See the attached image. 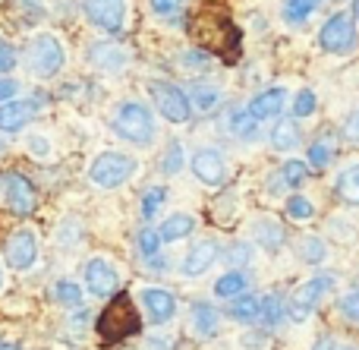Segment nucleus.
<instances>
[{"label":"nucleus","instance_id":"nucleus-49","mask_svg":"<svg viewBox=\"0 0 359 350\" xmlns=\"http://www.w3.org/2000/svg\"><path fill=\"white\" fill-rule=\"evenodd\" d=\"M0 152H4V145H0Z\"/></svg>","mask_w":359,"mask_h":350},{"label":"nucleus","instance_id":"nucleus-39","mask_svg":"<svg viewBox=\"0 0 359 350\" xmlns=\"http://www.w3.org/2000/svg\"><path fill=\"white\" fill-rule=\"evenodd\" d=\"M230 123H233V133L236 136H243V139H249V136H255V117L252 114H233V120H230Z\"/></svg>","mask_w":359,"mask_h":350},{"label":"nucleus","instance_id":"nucleus-7","mask_svg":"<svg viewBox=\"0 0 359 350\" xmlns=\"http://www.w3.org/2000/svg\"><path fill=\"white\" fill-rule=\"evenodd\" d=\"M318 44H322L328 54H350V51L356 48L353 19H350L347 13H334V16L322 25V32H318Z\"/></svg>","mask_w":359,"mask_h":350},{"label":"nucleus","instance_id":"nucleus-43","mask_svg":"<svg viewBox=\"0 0 359 350\" xmlns=\"http://www.w3.org/2000/svg\"><path fill=\"white\" fill-rule=\"evenodd\" d=\"M16 92H19V82L16 79H0V101H10Z\"/></svg>","mask_w":359,"mask_h":350},{"label":"nucleus","instance_id":"nucleus-35","mask_svg":"<svg viewBox=\"0 0 359 350\" xmlns=\"http://www.w3.org/2000/svg\"><path fill=\"white\" fill-rule=\"evenodd\" d=\"M168 199V193H164V187H155V189H149V193L142 196V215L145 218H151V215L161 208V202Z\"/></svg>","mask_w":359,"mask_h":350},{"label":"nucleus","instance_id":"nucleus-32","mask_svg":"<svg viewBox=\"0 0 359 350\" xmlns=\"http://www.w3.org/2000/svg\"><path fill=\"white\" fill-rule=\"evenodd\" d=\"M54 300L63 303V307H79V303H82V290L76 288L73 281H57L54 284Z\"/></svg>","mask_w":359,"mask_h":350},{"label":"nucleus","instance_id":"nucleus-42","mask_svg":"<svg viewBox=\"0 0 359 350\" xmlns=\"http://www.w3.org/2000/svg\"><path fill=\"white\" fill-rule=\"evenodd\" d=\"M344 139H347V142H359V107L347 117V123H344Z\"/></svg>","mask_w":359,"mask_h":350},{"label":"nucleus","instance_id":"nucleus-41","mask_svg":"<svg viewBox=\"0 0 359 350\" xmlns=\"http://www.w3.org/2000/svg\"><path fill=\"white\" fill-rule=\"evenodd\" d=\"M13 67H16V54H13V48L0 38V73H10Z\"/></svg>","mask_w":359,"mask_h":350},{"label":"nucleus","instance_id":"nucleus-13","mask_svg":"<svg viewBox=\"0 0 359 350\" xmlns=\"http://www.w3.org/2000/svg\"><path fill=\"white\" fill-rule=\"evenodd\" d=\"M86 284L95 297H114V290L120 288V275L111 262L104 259H92L86 265Z\"/></svg>","mask_w":359,"mask_h":350},{"label":"nucleus","instance_id":"nucleus-45","mask_svg":"<svg viewBox=\"0 0 359 350\" xmlns=\"http://www.w3.org/2000/svg\"><path fill=\"white\" fill-rule=\"evenodd\" d=\"M312 350H334V341H331V338H322Z\"/></svg>","mask_w":359,"mask_h":350},{"label":"nucleus","instance_id":"nucleus-16","mask_svg":"<svg viewBox=\"0 0 359 350\" xmlns=\"http://www.w3.org/2000/svg\"><path fill=\"white\" fill-rule=\"evenodd\" d=\"M287 105V92L284 88H268V92H259L252 101H249V114L255 120H268V117H278Z\"/></svg>","mask_w":359,"mask_h":350},{"label":"nucleus","instance_id":"nucleus-5","mask_svg":"<svg viewBox=\"0 0 359 350\" xmlns=\"http://www.w3.org/2000/svg\"><path fill=\"white\" fill-rule=\"evenodd\" d=\"M139 161L130 155H120V152H104V155L95 158V164L88 168V177H92L95 187H104V189H114V187H123L133 174H136Z\"/></svg>","mask_w":359,"mask_h":350},{"label":"nucleus","instance_id":"nucleus-19","mask_svg":"<svg viewBox=\"0 0 359 350\" xmlns=\"http://www.w3.org/2000/svg\"><path fill=\"white\" fill-rule=\"evenodd\" d=\"M192 227H196V221H192V215H170V218H164L161 231H158V237L164 240V243H170V240H180V237H189Z\"/></svg>","mask_w":359,"mask_h":350},{"label":"nucleus","instance_id":"nucleus-15","mask_svg":"<svg viewBox=\"0 0 359 350\" xmlns=\"http://www.w3.org/2000/svg\"><path fill=\"white\" fill-rule=\"evenodd\" d=\"M142 303H145V309H149V316H151V322H155V325L170 322V319H174V313H177L174 294H168V290H161V288L142 290Z\"/></svg>","mask_w":359,"mask_h":350},{"label":"nucleus","instance_id":"nucleus-9","mask_svg":"<svg viewBox=\"0 0 359 350\" xmlns=\"http://www.w3.org/2000/svg\"><path fill=\"white\" fill-rule=\"evenodd\" d=\"M4 196H6L10 212H16V215H32L38 208V189L32 187V180L25 174H19V170L4 174Z\"/></svg>","mask_w":359,"mask_h":350},{"label":"nucleus","instance_id":"nucleus-31","mask_svg":"<svg viewBox=\"0 0 359 350\" xmlns=\"http://www.w3.org/2000/svg\"><path fill=\"white\" fill-rule=\"evenodd\" d=\"M297 250H299V259H303V262H312V265L325 262V256H328V253H325V243L318 237H303Z\"/></svg>","mask_w":359,"mask_h":350},{"label":"nucleus","instance_id":"nucleus-28","mask_svg":"<svg viewBox=\"0 0 359 350\" xmlns=\"http://www.w3.org/2000/svg\"><path fill=\"white\" fill-rule=\"evenodd\" d=\"M255 237H259V243L265 246V250H278V246L284 243V227L271 218L259 221V224H255Z\"/></svg>","mask_w":359,"mask_h":350},{"label":"nucleus","instance_id":"nucleus-22","mask_svg":"<svg viewBox=\"0 0 359 350\" xmlns=\"http://www.w3.org/2000/svg\"><path fill=\"white\" fill-rule=\"evenodd\" d=\"M271 142L278 152H293L299 145V126L290 123V120H280L271 133Z\"/></svg>","mask_w":359,"mask_h":350},{"label":"nucleus","instance_id":"nucleus-17","mask_svg":"<svg viewBox=\"0 0 359 350\" xmlns=\"http://www.w3.org/2000/svg\"><path fill=\"white\" fill-rule=\"evenodd\" d=\"M215 259H217V246H215V240H202V243L192 246L189 256L183 259V275H189V278L202 275V271H208L211 265H215Z\"/></svg>","mask_w":359,"mask_h":350},{"label":"nucleus","instance_id":"nucleus-3","mask_svg":"<svg viewBox=\"0 0 359 350\" xmlns=\"http://www.w3.org/2000/svg\"><path fill=\"white\" fill-rule=\"evenodd\" d=\"M114 130H117V136H123L133 145H151V139H155V117H151V111L145 105L126 101V105H120L117 117H114Z\"/></svg>","mask_w":359,"mask_h":350},{"label":"nucleus","instance_id":"nucleus-21","mask_svg":"<svg viewBox=\"0 0 359 350\" xmlns=\"http://www.w3.org/2000/svg\"><path fill=\"white\" fill-rule=\"evenodd\" d=\"M306 174H309V168H306L303 161H287L284 168H280V174H278V180L271 183V193H278L280 187H303V180H306Z\"/></svg>","mask_w":359,"mask_h":350},{"label":"nucleus","instance_id":"nucleus-38","mask_svg":"<svg viewBox=\"0 0 359 350\" xmlns=\"http://www.w3.org/2000/svg\"><path fill=\"white\" fill-rule=\"evenodd\" d=\"M337 307H341V313L347 316L350 322H359V288H356V290H350V294H344Z\"/></svg>","mask_w":359,"mask_h":350},{"label":"nucleus","instance_id":"nucleus-46","mask_svg":"<svg viewBox=\"0 0 359 350\" xmlns=\"http://www.w3.org/2000/svg\"><path fill=\"white\" fill-rule=\"evenodd\" d=\"M353 16H356V22H359V0H353Z\"/></svg>","mask_w":359,"mask_h":350},{"label":"nucleus","instance_id":"nucleus-23","mask_svg":"<svg viewBox=\"0 0 359 350\" xmlns=\"http://www.w3.org/2000/svg\"><path fill=\"white\" fill-rule=\"evenodd\" d=\"M331 158H334V133H328V136L316 139V142H312V149H309V164H312L316 170L328 168Z\"/></svg>","mask_w":359,"mask_h":350},{"label":"nucleus","instance_id":"nucleus-37","mask_svg":"<svg viewBox=\"0 0 359 350\" xmlns=\"http://www.w3.org/2000/svg\"><path fill=\"white\" fill-rule=\"evenodd\" d=\"M312 212H316V208H312V202L309 199H303V196H290V202H287V215H290V218H312Z\"/></svg>","mask_w":359,"mask_h":350},{"label":"nucleus","instance_id":"nucleus-47","mask_svg":"<svg viewBox=\"0 0 359 350\" xmlns=\"http://www.w3.org/2000/svg\"><path fill=\"white\" fill-rule=\"evenodd\" d=\"M0 350H19V347H13V344H6V347H0Z\"/></svg>","mask_w":359,"mask_h":350},{"label":"nucleus","instance_id":"nucleus-34","mask_svg":"<svg viewBox=\"0 0 359 350\" xmlns=\"http://www.w3.org/2000/svg\"><path fill=\"white\" fill-rule=\"evenodd\" d=\"M158 250H161V237H158V231L145 227V231L139 234V253H142L145 259H155Z\"/></svg>","mask_w":359,"mask_h":350},{"label":"nucleus","instance_id":"nucleus-48","mask_svg":"<svg viewBox=\"0 0 359 350\" xmlns=\"http://www.w3.org/2000/svg\"><path fill=\"white\" fill-rule=\"evenodd\" d=\"M0 284H4V275H0Z\"/></svg>","mask_w":359,"mask_h":350},{"label":"nucleus","instance_id":"nucleus-10","mask_svg":"<svg viewBox=\"0 0 359 350\" xmlns=\"http://www.w3.org/2000/svg\"><path fill=\"white\" fill-rule=\"evenodd\" d=\"M4 259H6V265H10V269H16V271L32 269V265H35V259H38L35 234H32V231H16L13 237H6Z\"/></svg>","mask_w":359,"mask_h":350},{"label":"nucleus","instance_id":"nucleus-25","mask_svg":"<svg viewBox=\"0 0 359 350\" xmlns=\"http://www.w3.org/2000/svg\"><path fill=\"white\" fill-rule=\"evenodd\" d=\"M337 196L350 206H359V164L356 168H347L341 177H337Z\"/></svg>","mask_w":359,"mask_h":350},{"label":"nucleus","instance_id":"nucleus-26","mask_svg":"<svg viewBox=\"0 0 359 350\" xmlns=\"http://www.w3.org/2000/svg\"><path fill=\"white\" fill-rule=\"evenodd\" d=\"M189 101H196V107L198 111H215L217 107V88L215 86H205V82H192L189 86V95H186Z\"/></svg>","mask_w":359,"mask_h":350},{"label":"nucleus","instance_id":"nucleus-36","mask_svg":"<svg viewBox=\"0 0 359 350\" xmlns=\"http://www.w3.org/2000/svg\"><path fill=\"white\" fill-rule=\"evenodd\" d=\"M312 111H316V92L303 88V92L297 95V101H293V114H297V117H309Z\"/></svg>","mask_w":359,"mask_h":350},{"label":"nucleus","instance_id":"nucleus-11","mask_svg":"<svg viewBox=\"0 0 359 350\" xmlns=\"http://www.w3.org/2000/svg\"><path fill=\"white\" fill-rule=\"evenodd\" d=\"M86 16L104 32H120L126 19V0H86Z\"/></svg>","mask_w":359,"mask_h":350},{"label":"nucleus","instance_id":"nucleus-20","mask_svg":"<svg viewBox=\"0 0 359 350\" xmlns=\"http://www.w3.org/2000/svg\"><path fill=\"white\" fill-rule=\"evenodd\" d=\"M192 325H196V332L202 338H211L217 332V309L211 303H196L192 307Z\"/></svg>","mask_w":359,"mask_h":350},{"label":"nucleus","instance_id":"nucleus-27","mask_svg":"<svg viewBox=\"0 0 359 350\" xmlns=\"http://www.w3.org/2000/svg\"><path fill=\"white\" fill-rule=\"evenodd\" d=\"M230 316L236 322H255L259 319V300L249 294H236L233 303H230Z\"/></svg>","mask_w":359,"mask_h":350},{"label":"nucleus","instance_id":"nucleus-6","mask_svg":"<svg viewBox=\"0 0 359 350\" xmlns=\"http://www.w3.org/2000/svg\"><path fill=\"white\" fill-rule=\"evenodd\" d=\"M331 288H334V275H318V278H312V281H306L303 288L290 297V303H287V316H290L293 322H306L312 316V309L318 307V300H322Z\"/></svg>","mask_w":359,"mask_h":350},{"label":"nucleus","instance_id":"nucleus-4","mask_svg":"<svg viewBox=\"0 0 359 350\" xmlns=\"http://www.w3.org/2000/svg\"><path fill=\"white\" fill-rule=\"evenodd\" d=\"M25 67L38 79H50L63 67V44L54 35H35L25 48Z\"/></svg>","mask_w":359,"mask_h":350},{"label":"nucleus","instance_id":"nucleus-24","mask_svg":"<svg viewBox=\"0 0 359 350\" xmlns=\"http://www.w3.org/2000/svg\"><path fill=\"white\" fill-rule=\"evenodd\" d=\"M287 316V303L280 294H268L265 300H259V319H265V325H278Z\"/></svg>","mask_w":359,"mask_h":350},{"label":"nucleus","instance_id":"nucleus-1","mask_svg":"<svg viewBox=\"0 0 359 350\" xmlns=\"http://www.w3.org/2000/svg\"><path fill=\"white\" fill-rule=\"evenodd\" d=\"M189 35L196 38L198 48H205L208 54H217L221 60H236L240 44H243L240 25H233V19L227 16V10H224V6H215V4H208V6L192 13Z\"/></svg>","mask_w":359,"mask_h":350},{"label":"nucleus","instance_id":"nucleus-12","mask_svg":"<svg viewBox=\"0 0 359 350\" xmlns=\"http://www.w3.org/2000/svg\"><path fill=\"white\" fill-rule=\"evenodd\" d=\"M192 174L202 183H208V187H221V183L227 180V161H224V155L215 149H198L196 155H192Z\"/></svg>","mask_w":359,"mask_h":350},{"label":"nucleus","instance_id":"nucleus-40","mask_svg":"<svg viewBox=\"0 0 359 350\" xmlns=\"http://www.w3.org/2000/svg\"><path fill=\"white\" fill-rule=\"evenodd\" d=\"M186 0H151V10H155L158 16H174Z\"/></svg>","mask_w":359,"mask_h":350},{"label":"nucleus","instance_id":"nucleus-18","mask_svg":"<svg viewBox=\"0 0 359 350\" xmlns=\"http://www.w3.org/2000/svg\"><path fill=\"white\" fill-rule=\"evenodd\" d=\"M88 60L101 69H117L126 63V54L117 44H92V48H88Z\"/></svg>","mask_w":359,"mask_h":350},{"label":"nucleus","instance_id":"nucleus-29","mask_svg":"<svg viewBox=\"0 0 359 350\" xmlns=\"http://www.w3.org/2000/svg\"><path fill=\"white\" fill-rule=\"evenodd\" d=\"M316 6H318V0H287L284 4V19L290 25H299V22H306V19L316 13Z\"/></svg>","mask_w":359,"mask_h":350},{"label":"nucleus","instance_id":"nucleus-2","mask_svg":"<svg viewBox=\"0 0 359 350\" xmlns=\"http://www.w3.org/2000/svg\"><path fill=\"white\" fill-rule=\"evenodd\" d=\"M139 328H142V316L126 294H117L114 303H107V309L98 316V335L107 344H120V341L133 338V335H139Z\"/></svg>","mask_w":359,"mask_h":350},{"label":"nucleus","instance_id":"nucleus-14","mask_svg":"<svg viewBox=\"0 0 359 350\" xmlns=\"http://www.w3.org/2000/svg\"><path fill=\"white\" fill-rule=\"evenodd\" d=\"M38 114V101H4L0 105V133H19L22 126L32 123V117Z\"/></svg>","mask_w":359,"mask_h":350},{"label":"nucleus","instance_id":"nucleus-33","mask_svg":"<svg viewBox=\"0 0 359 350\" xmlns=\"http://www.w3.org/2000/svg\"><path fill=\"white\" fill-rule=\"evenodd\" d=\"M180 168H183V145L174 139V142H170V149H168V155L161 158V174L174 177V174H180Z\"/></svg>","mask_w":359,"mask_h":350},{"label":"nucleus","instance_id":"nucleus-44","mask_svg":"<svg viewBox=\"0 0 359 350\" xmlns=\"http://www.w3.org/2000/svg\"><path fill=\"white\" fill-rule=\"evenodd\" d=\"M32 149H35V155H48V142H44V139H32Z\"/></svg>","mask_w":359,"mask_h":350},{"label":"nucleus","instance_id":"nucleus-8","mask_svg":"<svg viewBox=\"0 0 359 350\" xmlns=\"http://www.w3.org/2000/svg\"><path fill=\"white\" fill-rule=\"evenodd\" d=\"M149 92L155 98L158 111L164 114V120H170V123H186L189 120L192 105L186 98V92H180L177 86H170V82H151Z\"/></svg>","mask_w":359,"mask_h":350},{"label":"nucleus","instance_id":"nucleus-30","mask_svg":"<svg viewBox=\"0 0 359 350\" xmlns=\"http://www.w3.org/2000/svg\"><path fill=\"white\" fill-rule=\"evenodd\" d=\"M246 281H249V278L243 275V271H227L224 278H217V281H215V294L217 297H236V294H243V290H246Z\"/></svg>","mask_w":359,"mask_h":350}]
</instances>
